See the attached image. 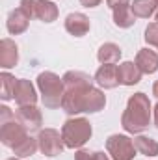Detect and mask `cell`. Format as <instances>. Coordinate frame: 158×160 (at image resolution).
<instances>
[{"label":"cell","mask_w":158,"mask_h":160,"mask_svg":"<svg viewBox=\"0 0 158 160\" xmlns=\"http://www.w3.org/2000/svg\"><path fill=\"white\" fill-rule=\"evenodd\" d=\"M101 2H102V0H80V4H82L84 8H97Z\"/></svg>","instance_id":"cell-28"},{"label":"cell","mask_w":158,"mask_h":160,"mask_svg":"<svg viewBox=\"0 0 158 160\" xmlns=\"http://www.w3.org/2000/svg\"><path fill=\"white\" fill-rule=\"evenodd\" d=\"M141 71L138 69L136 63L132 62H123L121 65L117 67V77H119V84L123 86H134L141 80Z\"/></svg>","instance_id":"cell-16"},{"label":"cell","mask_w":158,"mask_h":160,"mask_svg":"<svg viewBox=\"0 0 158 160\" xmlns=\"http://www.w3.org/2000/svg\"><path fill=\"white\" fill-rule=\"evenodd\" d=\"M121 58V48H119L116 43H104L99 52H97V60L101 63H116Z\"/></svg>","instance_id":"cell-19"},{"label":"cell","mask_w":158,"mask_h":160,"mask_svg":"<svg viewBox=\"0 0 158 160\" xmlns=\"http://www.w3.org/2000/svg\"><path fill=\"white\" fill-rule=\"evenodd\" d=\"M145 41H147V45L158 47V22H151L145 28Z\"/></svg>","instance_id":"cell-24"},{"label":"cell","mask_w":158,"mask_h":160,"mask_svg":"<svg viewBox=\"0 0 158 160\" xmlns=\"http://www.w3.org/2000/svg\"><path fill=\"white\" fill-rule=\"evenodd\" d=\"M95 160H110V158H108L102 151H97V153H95Z\"/></svg>","instance_id":"cell-29"},{"label":"cell","mask_w":158,"mask_h":160,"mask_svg":"<svg viewBox=\"0 0 158 160\" xmlns=\"http://www.w3.org/2000/svg\"><path fill=\"white\" fill-rule=\"evenodd\" d=\"M39 149V143H37V138H32V136H26L17 147H13V153L19 157V158H26V157H32L36 155V151Z\"/></svg>","instance_id":"cell-23"},{"label":"cell","mask_w":158,"mask_h":160,"mask_svg":"<svg viewBox=\"0 0 158 160\" xmlns=\"http://www.w3.org/2000/svg\"><path fill=\"white\" fill-rule=\"evenodd\" d=\"M15 118H17V121H19L28 132H36V130H39L41 125H43L41 110L36 106V104L19 106V110L15 112Z\"/></svg>","instance_id":"cell-9"},{"label":"cell","mask_w":158,"mask_h":160,"mask_svg":"<svg viewBox=\"0 0 158 160\" xmlns=\"http://www.w3.org/2000/svg\"><path fill=\"white\" fill-rule=\"evenodd\" d=\"M108 8L114 11V9H119V8H125V6H130V0H106Z\"/></svg>","instance_id":"cell-25"},{"label":"cell","mask_w":158,"mask_h":160,"mask_svg":"<svg viewBox=\"0 0 158 160\" xmlns=\"http://www.w3.org/2000/svg\"><path fill=\"white\" fill-rule=\"evenodd\" d=\"M93 80H95L101 88H104V89H114V88H117L119 86L117 67H116L114 63H102V65L97 69Z\"/></svg>","instance_id":"cell-11"},{"label":"cell","mask_w":158,"mask_h":160,"mask_svg":"<svg viewBox=\"0 0 158 160\" xmlns=\"http://www.w3.org/2000/svg\"><path fill=\"white\" fill-rule=\"evenodd\" d=\"M151 123V101L145 93H134L128 102L126 110L121 116V125L130 134H140L149 128Z\"/></svg>","instance_id":"cell-2"},{"label":"cell","mask_w":158,"mask_h":160,"mask_svg":"<svg viewBox=\"0 0 158 160\" xmlns=\"http://www.w3.org/2000/svg\"><path fill=\"white\" fill-rule=\"evenodd\" d=\"M21 8L30 19H39L43 22H54L58 19V6L48 0H21Z\"/></svg>","instance_id":"cell-5"},{"label":"cell","mask_w":158,"mask_h":160,"mask_svg":"<svg viewBox=\"0 0 158 160\" xmlns=\"http://www.w3.org/2000/svg\"><path fill=\"white\" fill-rule=\"evenodd\" d=\"M15 102L19 106H28V104H36L37 102V93L36 88L30 80L26 78H17L15 86Z\"/></svg>","instance_id":"cell-10"},{"label":"cell","mask_w":158,"mask_h":160,"mask_svg":"<svg viewBox=\"0 0 158 160\" xmlns=\"http://www.w3.org/2000/svg\"><path fill=\"white\" fill-rule=\"evenodd\" d=\"M155 127L158 128V104L155 106Z\"/></svg>","instance_id":"cell-30"},{"label":"cell","mask_w":158,"mask_h":160,"mask_svg":"<svg viewBox=\"0 0 158 160\" xmlns=\"http://www.w3.org/2000/svg\"><path fill=\"white\" fill-rule=\"evenodd\" d=\"M0 97L2 101H9V99H15V86H17V78L9 73H2L0 75Z\"/></svg>","instance_id":"cell-22"},{"label":"cell","mask_w":158,"mask_h":160,"mask_svg":"<svg viewBox=\"0 0 158 160\" xmlns=\"http://www.w3.org/2000/svg\"><path fill=\"white\" fill-rule=\"evenodd\" d=\"M134 22H136V17H134L130 6L114 9V24L116 26H119V28H130V26H134Z\"/></svg>","instance_id":"cell-21"},{"label":"cell","mask_w":158,"mask_h":160,"mask_svg":"<svg viewBox=\"0 0 158 160\" xmlns=\"http://www.w3.org/2000/svg\"><path fill=\"white\" fill-rule=\"evenodd\" d=\"M153 95H155V97L158 99V80L155 82V86H153Z\"/></svg>","instance_id":"cell-31"},{"label":"cell","mask_w":158,"mask_h":160,"mask_svg":"<svg viewBox=\"0 0 158 160\" xmlns=\"http://www.w3.org/2000/svg\"><path fill=\"white\" fill-rule=\"evenodd\" d=\"M26 136H28V130L17 121V118L7 121H0V142L6 147H9V149L17 147Z\"/></svg>","instance_id":"cell-7"},{"label":"cell","mask_w":158,"mask_h":160,"mask_svg":"<svg viewBox=\"0 0 158 160\" xmlns=\"http://www.w3.org/2000/svg\"><path fill=\"white\" fill-rule=\"evenodd\" d=\"M37 88L41 91V101H43L45 108L54 110V108L62 106L63 93H65L63 78H60L52 71H45V73H39V77H37Z\"/></svg>","instance_id":"cell-3"},{"label":"cell","mask_w":158,"mask_h":160,"mask_svg":"<svg viewBox=\"0 0 158 160\" xmlns=\"http://www.w3.org/2000/svg\"><path fill=\"white\" fill-rule=\"evenodd\" d=\"M106 149L114 160H134V153H136L134 142L123 134H112L106 140Z\"/></svg>","instance_id":"cell-6"},{"label":"cell","mask_w":158,"mask_h":160,"mask_svg":"<svg viewBox=\"0 0 158 160\" xmlns=\"http://www.w3.org/2000/svg\"><path fill=\"white\" fill-rule=\"evenodd\" d=\"M19 62V48L15 45V41L11 39H2L0 43V67L4 69H11L15 67Z\"/></svg>","instance_id":"cell-14"},{"label":"cell","mask_w":158,"mask_h":160,"mask_svg":"<svg viewBox=\"0 0 158 160\" xmlns=\"http://www.w3.org/2000/svg\"><path fill=\"white\" fill-rule=\"evenodd\" d=\"M91 123L86 118H73L67 119L62 127V138L65 147L69 149H80L82 145H86L91 138Z\"/></svg>","instance_id":"cell-4"},{"label":"cell","mask_w":158,"mask_h":160,"mask_svg":"<svg viewBox=\"0 0 158 160\" xmlns=\"http://www.w3.org/2000/svg\"><path fill=\"white\" fill-rule=\"evenodd\" d=\"M130 8H132L134 17L149 19L151 15H155L158 11V0H134Z\"/></svg>","instance_id":"cell-18"},{"label":"cell","mask_w":158,"mask_h":160,"mask_svg":"<svg viewBox=\"0 0 158 160\" xmlns=\"http://www.w3.org/2000/svg\"><path fill=\"white\" fill-rule=\"evenodd\" d=\"M156 48H158V47H156Z\"/></svg>","instance_id":"cell-34"},{"label":"cell","mask_w":158,"mask_h":160,"mask_svg":"<svg viewBox=\"0 0 158 160\" xmlns=\"http://www.w3.org/2000/svg\"><path fill=\"white\" fill-rule=\"evenodd\" d=\"M65 30L75 38H82L89 32V19L84 13H69L65 19Z\"/></svg>","instance_id":"cell-12"},{"label":"cell","mask_w":158,"mask_h":160,"mask_svg":"<svg viewBox=\"0 0 158 160\" xmlns=\"http://www.w3.org/2000/svg\"><path fill=\"white\" fill-rule=\"evenodd\" d=\"M15 114L7 108V106H0V121H7V119H13Z\"/></svg>","instance_id":"cell-27"},{"label":"cell","mask_w":158,"mask_h":160,"mask_svg":"<svg viewBox=\"0 0 158 160\" xmlns=\"http://www.w3.org/2000/svg\"><path fill=\"white\" fill-rule=\"evenodd\" d=\"M37 143H39V151L45 157H58L63 153V138L56 128H45L39 130L37 136Z\"/></svg>","instance_id":"cell-8"},{"label":"cell","mask_w":158,"mask_h":160,"mask_svg":"<svg viewBox=\"0 0 158 160\" xmlns=\"http://www.w3.org/2000/svg\"><path fill=\"white\" fill-rule=\"evenodd\" d=\"M138 69L145 75H153L158 71V54L151 48H141L138 54H136V62Z\"/></svg>","instance_id":"cell-13"},{"label":"cell","mask_w":158,"mask_h":160,"mask_svg":"<svg viewBox=\"0 0 158 160\" xmlns=\"http://www.w3.org/2000/svg\"><path fill=\"white\" fill-rule=\"evenodd\" d=\"M106 104V97L104 93L99 89V88H91L86 95V101H84V112L86 114H95V112H101Z\"/></svg>","instance_id":"cell-17"},{"label":"cell","mask_w":158,"mask_h":160,"mask_svg":"<svg viewBox=\"0 0 158 160\" xmlns=\"http://www.w3.org/2000/svg\"><path fill=\"white\" fill-rule=\"evenodd\" d=\"M134 147L138 153H141L145 157H156L158 155V142L149 136H138L134 140Z\"/></svg>","instance_id":"cell-20"},{"label":"cell","mask_w":158,"mask_h":160,"mask_svg":"<svg viewBox=\"0 0 158 160\" xmlns=\"http://www.w3.org/2000/svg\"><path fill=\"white\" fill-rule=\"evenodd\" d=\"M62 78H63V86H65L62 108L69 116H75V114L84 112L86 95L93 88V82L95 80L91 78L89 75L82 73V71H67Z\"/></svg>","instance_id":"cell-1"},{"label":"cell","mask_w":158,"mask_h":160,"mask_svg":"<svg viewBox=\"0 0 158 160\" xmlns=\"http://www.w3.org/2000/svg\"><path fill=\"white\" fill-rule=\"evenodd\" d=\"M7 160H19V158H7Z\"/></svg>","instance_id":"cell-32"},{"label":"cell","mask_w":158,"mask_h":160,"mask_svg":"<svg viewBox=\"0 0 158 160\" xmlns=\"http://www.w3.org/2000/svg\"><path fill=\"white\" fill-rule=\"evenodd\" d=\"M75 160H95V153L86 151V149H80L78 153L75 155Z\"/></svg>","instance_id":"cell-26"},{"label":"cell","mask_w":158,"mask_h":160,"mask_svg":"<svg viewBox=\"0 0 158 160\" xmlns=\"http://www.w3.org/2000/svg\"><path fill=\"white\" fill-rule=\"evenodd\" d=\"M28 22H30V17L26 15V11H24L22 8H17V9H13V11L7 15L6 26H7V32H9V34L19 36V34H22V32H26Z\"/></svg>","instance_id":"cell-15"},{"label":"cell","mask_w":158,"mask_h":160,"mask_svg":"<svg viewBox=\"0 0 158 160\" xmlns=\"http://www.w3.org/2000/svg\"><path fill=\"white\" fill-rule=\"evenodd\" d=\"M156 22H158V11H156Z\"/></svg>","instance_id":"cell-33"}]
</instances>
